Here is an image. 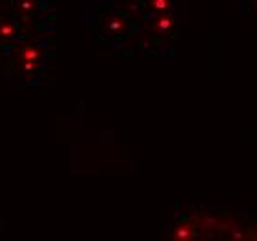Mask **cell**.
I'll use <instances>...</instances> for the list:
<instances>
[{
  "label": "cell",
  "instance_id": "4",
  "mask_svg": "<svg viewBox=\"0 0 257 241\" xmlns=\"http://www.w3.org/2000/svg\"><path fill=\"white\" fill-rule=\"evenodd\" d=\"M170 6H172V0H148V8L154 10V12H158L159 15L169 12Z\"/></svg>",
  "mask_w": 257,
  "mask_h": 241
},
{
  "label": "cell",
  "instance_id": "1",
  "mask_svg": "<svg viewBox=\"0 0 257 241\" xmlns=\"http://www.w3.org/2000/svg\"><path fill=\"white\" fill-rule=\"evenodd\" d=\"M41 61V50L35 43H26L21 50H19V63L23 65L26 71H35Z\"/></svg>",
  "mask_w": 257,
  "mask_h": 241
},
{
  "label": "cell",
  "instance_id": "5",
  "mask_svg": "<svg viewBox=\"0 0 257 241\" xmlns=\"http://www.w3.org/2000/svg\"><path fill=\"white\" fill-rule=\"evenodd\" d=\"M37 8V2L35 0H19V10L26 15V13H32Z\"/></svg>",
  "mask_w": 257,
  "mask_h": 241
},
{
  "label": "cell",
  "instance_id": "3",
  "mask_svg": "<svg viewBox=\"0 0 257 241\" xmlns=\"http://www.w3.org/2000/svg\"><path fill=\"white\" fill-rule=\"evenodd\" d=\"M172 26H174V19L170 17V15H159L158 19H156V23H154V28L158 30V32H170L172 30Z\"/></svg>",
  "mask_w": 257,
  "mask_h": 241
},
{
  "label": "cell",
  "instance_id": "2",
  "mask_svg": "<svg viewBox=\"0 0 257 241\" xmlns=\"http://www.w3.org/2000/svg\"><path fill=\"white\" fill-rule=\"evenodd\" d=\"M17 34L19 30L12 21H2L0 23V45H4V47L13 45L17 39Z\"/></svg>",
  "mask_w": 257,
  "mask_h": 241
}]
</instances>
